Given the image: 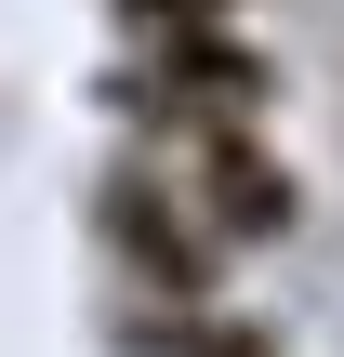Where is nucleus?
Segmentation results:
<instances>
[{
    "instance_id": "f257e3e1",
    "label": "nucleus",
    "mask_w": 344,
    "mask_h": 357,
    "mask_svg": "<svg viewBox=\"0 0 344 357\" xmlns=\"http://www.w3.org/2000/svg\"><path fill=\"white\" fill-rule=\"evenodd\" d=\"M146 146H186V132H265L278 106V53L252 26H146V53L119 66L106 93Z\"/></svg>"
},
{
    "instance_id": "f03ea898",
    "label": "nucleus",
    "mask_w": 344,
    "mask_h": 357,
    "mask_svg": "<svg viewBox=\"0 0 344 357\" xmlns=\"http://www.w3.org/2000/svg\"><path fill=\"white\" fill-rule=\"evenodd\" d=\"M93 238H106V265L133 278V305H212V291H225V238L186 212V185H172L159 146H133V159L93 185Z\"/></svg>"
},
{
    "instance_id": "7ed1b4c3",
    "label": "nucleus",
    "mask_w": 344,
    "mask_h": 357,
    "mask_svg": "<svg viewBox=\"0 0 344 357\" xmlns=\"http://www.w3.org/2000/svg\"><path fill=\"white\" fill-rule=\"evenodd\" d=\"M159 159H172L186 212H199L225 252H278V238L305 225V185H292L278 132H186V146H159Z\"/></svg>"
}]
</instances>
